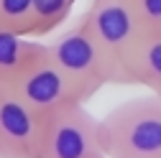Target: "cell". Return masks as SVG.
<instances>
[{
    "label": "cell",
    "mask_w": 161,
    "mask_h": 158,
    "mask_svg": "<svg viewBox=\"0 0 161 158\" xmlns=\"http://www.w3.org/2000/svg\"><path fill=\"white\" fill-rule=\"evenodd\" d=\"M49 115L0 82V158H41Z\"/></svg>",
    "instance_id": "5b68a950"
},
{
    "label": "cell",
    "mask_w": 161,
    "mask_h": 158,
    "mask_svg": "<svg viewBox=\"0 0 161 158\" xmlns=\"http://www.w3.org/2000/svg\"><path fill=\"white\" fill-rule=\"evenodd\" d=\"M77 0H33V18H31V38H41L54 33L62 26Z\"/></svg>",
    "instance_id": "9c48e42d"
},
{
    "label": "cell",
    "mask_w": 161,
    "mask_h": 158,
    "mask_svg": "<svg viewBox=\"0 0 161 158\" xmlns=\"http://www.w3.org/2000/svg\"><path fill=\"white\" fill-rule=\"evenodd\" d=\"M38 46L41 44L33 41L31 36L15 33L0 26V82L10 84L21 74V69L31 61V56L38 51Z\"/></svg>",
    "instance_id": "ba28073f"
},
{
    "label": "cell",
    "mask_w": 161,
    "mask_h": 158,
    "mask_svg": "<svg viewBox=\"0 0 161 158\" xmlns=\"http://www.w3.org/2000/svg\"><path fill=\"white\" fill-rule=\"evenodd\" d=\"M49 51L56 59V64L62 66V71L67 74V79L72 82L79 102L92 100L105 84H113L110 66L105 61L103 51L97 49L92 36L79 21L67 33L54 38L49 44Z\"/></svg>",
    "instance_id": "3957f363"
},
{
    "label": "cell",
    "mask_w": 161,
    "mask_h": 158,
    "mask_svg": "<svg viewBox=\"0 0 161 158\" xmlns=\"http://www.w3.org/2000/svg\"><path fill=\"white\" fill-rule=\"evenodd\" d=\"M128 84L161 94V36H143L128 59Z\"/></svg>",
    "instance_id": "52a82bcc"
},
{
    "label": "cell",
    "mask_w": 161,
    "mask_h": 158,
    "mask_svg": "<svg viewBox=\"0 0 161 158\" xmlns=\"http://www.w3.org/2000/svg\"><path fill=\"white\" fill-rule=\"evenodd\" d=\"M100 135L108 158H161V94L115 105L100 117Z\"/></svg>",
    "instance_id": "6da1fadb"
},
{
    "label": "cell",
    "mask_w": 161,
    "mask_h": 158,
    "mask_svg": "<svg viewBox=\"0 0 161 158\" xmlns=\"http://www.w3.org/2000/svg\"><path fill=\"white\" fill-rule=\"evenodd\" d=\"M143 36H161V0H130Z\"/></svg>",
    "instance_id": "8fae6325"
},
{
    "label": "cell",
    "mask_w": 161,
    "mask_h": 158,
    "mask_svg": "<svg viewBox=\"0 0 161 158\" xmlns=\"http://www.w3.org/2000/svg\"><path fill=\"white\" fill-rule=\"evenodd\" d=\"M33 0H0V26L15 33L31 36Z\"/></svg>",
    "instance_id": "30bf717a"
},
{
    "label": "cell",
    "mask_w": 161,
    "mask_h": 158,
    "mask_svg": "<svg viewBox=\"0 0 161 158\" xmlns=\"http://www.w3.org/2000/svg\"><path fill=\"white\" fill-rule=\"evenodd\" d=\"M79 23L103 51L113 84H128V59L136 44L143 38L130 0H90Z\"/></svg>",
    "instance_id": "7a4b0ae2"
},
{
    "label": "cell",
    "mask_w": 161,
    "mask_h": 158,
    "mask_svg": "<svg viewBox=\"0 0 161 158\" xmlns=\"http://www.w3.org/2000/svg\"><path fill=\"white\" fill-rule=\"evenodd\" d=\"M41 158H108L100 117H92L85 102H67L49 112Z\"/></svg>",
    "instance_id": "277c9868"
},
{
    "label": "cell",
    "mask_w": 161,
    "mask_h": 158,
    "mask_svg": "<svg viewBox=\"0 0 161 158\" xmlns=\"http://www.w3.org/2000/svg\"><path fill=\"white\" fill-rule=\"evenodd\" d=\"M10 87L23 97L28 105L36 110H41L44 115L54 112L56 107H62L67 102H79L74 87L62 71V66L56 64V59L49 51V44H41L38 51L31 56V61L21 69Z\"/></svg>",
    "instance_id": "8992f818"
}]
</instances>
